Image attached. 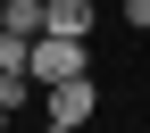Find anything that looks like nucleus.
<instances>
[{"label":"nucleus","instance_id":"f257e3e1","mask_svg":"<svg viewBox=\"0 0 150 133\" xmlns=\"http://www.w3.org/2000/svg\"><path fill=\"white\" fill-rule=\"evenodd\" d=\"M75 75H92V42H59V33H42L33 42V58H25V83H75Z\"/></svg>","mask_w":150,"mask_h":133},{"label":"nucleus","instance_id":"f03ea898","mask_svg":"<svg viewBox=\"0 0 150 133\" xmlns=\"http://www.w3.org/2000/svg\"><path fill=\"white\" fill-rule=\"evenodd\" d=\"M92 108H100V83L92 75H75V83H50V125H92Z\"/></svg>","mask_w":150,"mask_h":133},{"label":"nucleus","instance_id":"7ed1b4c3","mask_svg":"<svg viewBox=\"0 0 150 133\" xmlns=\"http://www.w3.org/2000/svg\"><path fill=\"white\" fill-rule=\"evenodd\" d=\"M92 25H100V0H50V33L59 42H92Z\"/></svg>","mask_w":150,"mask_h":133},{"label":"nucleus","instance_id":"20e7f679","mask_svg":"<svg viewBox=\"0 0 150 133\" xmlns=\"http://www.w3.org/2000/svg\"><path fill=\"white\" fill-rule=\"evenodd\" d=\"M33 100V83H25V75H0V108H8V117H17V108H25Z\"/></svg>","mask_w":150,"mask_h":133},{"label":"nucleus","instance_id":"39448f33","mask_svg":"<svg viewBox=\"0 0 150 133\" xmlns=\"http://www.w3.org/2000/svg\"><path fill=\"white\" fill-rule=\"evenodd\" d=\"M117 17H125V25H134V33H150V0H125Z\"/></svg>","mask_w":150,"mask_h":133},{"label":"nucleus","instance_id":"423d86ee","mask_svg":"<svg viewBox=\"0 0 150 133\" xmlns=\"http://www.w3.org/2000/svg\"><path fill=\"white\" fill-rule=\"evenodd\" d=\"M42 133H75V125H42Z\"/></svg>","mask_w":150,"mask_h":133},{"label":"nucleus","instance_id":"0eeeda50","mask_svg":"<svg viewBox=\"0 0 150 133\" xmlns=\"http://www.w3.org/2000/svg\"><path fill=\"white\" fill-rule=\"evenodd\" d=\"M0 125H8V108H0Z\"/></svg>","mask_w":150,"mask_h":133}]
</instances>
